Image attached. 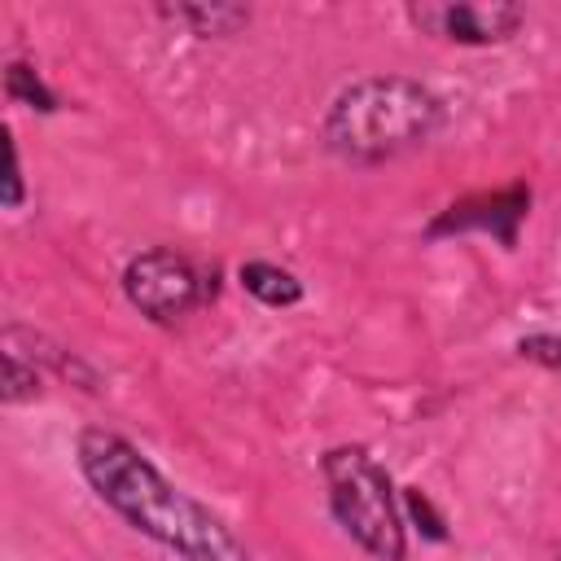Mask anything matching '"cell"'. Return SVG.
I'll return each instance as SVG.
<instances>
[{
    "instance_id": "1",
    "label": "cell",
    "mask_w": 561,
    "mask_h": 561,
    "mask_svg": "<svg viewBox=\"0 0 561 561\" xmlns=\"http://www.w3.org/2000/svg\"><path fill=\"white\" fill-rule=\"evenodd\" d=\"M75 465L110 513H118L131 530L149 535L180 561H254V552L224 526V517L162 478V469L123 434L101 425L79 430Z\"/></svg>"
},
{
    "instance_id": "2",
    "label": "cell",
    "mask_w": 561,
    "mask_h": 561,
    "mask_svg": "<svg viewBox=\"0 0 561 561\" xmlns=\"http://www.w3.org/2000/svg\"><path fill=\"white\" fill-rule=\"evenodd\" d=\"M443 127V101L408 75H364L346 83L324 118L320 140L333 158L368 167L425 145Z\"/></svg>"
},
{
    "instance_id": "3",
    "label": "cell",
    "mask_w": 561,
    "mask_h": 561,
    "mask_svg": "<svg viewBox=\"0 0 561 561\" xmlns=\"http://www.w3.org/2000/svg\"><path fill=\"white\" fill-rule=\"evenodd\" d=\"M320 473H324L329 508H333L337 526L373 561H403V552H408L403 508H399L390 473L373 460V451L359 443L329 447L320 456Z\"/></svg>"
},
{
    "instance_id": "4",
    "label": "cell",
    "mask_w": 561,
    "mask_h": 561,
    "mask_svg": "<svg viewBox=\"0 0 561 561\" xmlns=\"http://www.w3.org/2000/svg\"><path fill=\"white\" fill-rule=\"evenodd\" d=\"M123 294L145 320L175 324V320L193 316L215 294V280H206L193 259H184L167 245H153V250H140L136 259H127Z\"/></svg>"
},
{
    "instance_id": "5",
    "label": "cell",
    "mask_w": 561,
    "mask_h": 561,
    "mask_svg": "<svg viewBox=\"0 0 561 561\" xmlns=\"http://www.w3.org/2000/svg\"><path fill=\"white\" fill-rule=\"evenodd\" d=\"M408 18L421 31L443 35L451 44H504L526 22V9L504 4V0H491V4H412Z\"/></svg>"
},
{
    "instance_id": "6",
    "label": "cell",
    "mask_w": 561,
    "mask_h": 561,
    "mask_svg": "<svg viewBox=\"0 0 561 561\" xmlns=\"http://www.w3.org/2000/svg\"><path fill=\"white\" fill-rule=\"evenodd\" d=\"M530 210V188L526 184H508L500 193H478V197H465L456 206H447L430 228L425 237H447V232H491L500 245H513L517 241V224L526 219Z\"/></svg>"
},
{
    "instance_id": "7",
    "label": "cell",
    "mask_w": 561,
    "mask_h": 561,
    "mask_svg": "<svg viewBox=\"0 0 561 561\" xmlns=\"http://www.w3.org/2000/svg\"><path fill=\"white\" fill-rule=\"evenodd\" d=\"M237 276H241V285H245V294H254L263 307H294V302H302V280H298L289 267L250 259V263H241Z\"/></svg>"
},
{
    "instance_id": "8",
    "label": "cell",
    "mask_w": 561,
    "mask_h": 561,
    "mask_svg": "<svg viewBox=\"0 0 561 561\" xmlns=\"http://www.w3.org/2000/svg\"><path fill=\"white\" fill-rule=\"evenodd\" d=\"M162 18H175L184 22L193 35L210 39V35H232L250 22V9L245 4H175V9H162Z\"/></svg>"
},
{
    "instance_id": "9",
    "label": "cell",
    "mask_w": 561,
    "mask_h": 561,
    "mask_svg": "<svg viewBox=\"0 0 561 561\" xmlns=\"http://www.w3.org/2000/svg\"><path fill=\"white\" fill-rule=\"evenodd\" d=\"M4 92H9V101L26 105V110H39V114H53L57 110V96L48 92V83L26 61H9L4 66Z\"/></svg>"
},
{
    "instance_id": "10",
    "label": "cell",
    "mask_w": 561,
    "mask_h": 561,
    "mask_svg": "<svg viewBox=\"0 0 561 561\" xmlns=\"http://www.w3.org/2000/svg\"><path fill=\"white\" fill-rule=\"evenodd\" d=\"M39 394V368L22 359V351L4 346V403H26Z\"/></svg>"
},
{
    "instance_id": "11",
    "label": "cell",
    "mask_w": 561,
    "mask_h": 561,
    "mask_svg": "<svg viewBox=\"0 0 561 561\" xmlns=\"http://www.w3.org/2000/svg\"><path fill=\"white\" fill-rule=\"evenodd\" d=\"M517 355L561 377V337L557 333H530V337H522L517 342Z\"/></svg>"
},
{
    "instance_id": "12",
    "label": "cell",
    "mask_w": 561,
    "mask_h": 561,
    "mask_svg": "<svg viewBox=\"0 0 561 561\" xmlns=\"http://www.w3.org/2000/svg\"><path fill=\"white\" fill-rule=\"evenodd\" d=\"M403 508L412 513V522H421V530H425L430 539H447V530H443V517L434 513V504H430V495H425V491H416V486H403Z\"/></svg>"
},
{
    "instance_id": "13",
    "label": "cell",
    "mask_w": 561,
    "mask_h": 561,
    "mask_svg": "<svg viewBox=\"0 0 561 561\" xmlns=\"http://www.w3.org/2000/svg\"><path fill=\"white\" fill-rule=\"evenodd\" d=\"M26 197L22 188V158H18V145H9V180H4V210H18Z\"/></svg>"
}]
</instances>
